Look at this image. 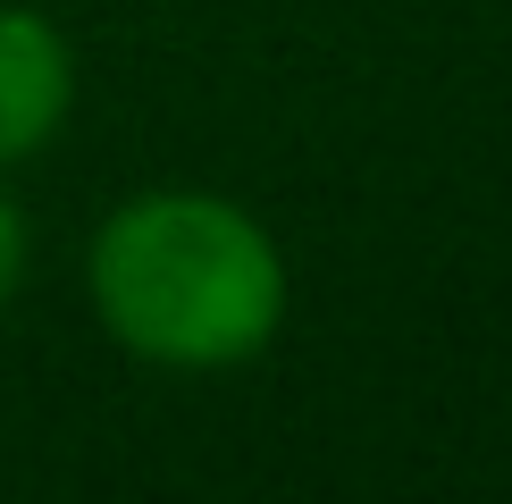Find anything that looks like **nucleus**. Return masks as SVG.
Masks as SVG:
<instances>
[{
	"label": "nucleus",
	"instance_id": "f257e3e1",
	"mask_svg": "<svg viewBox=\"0 0 512 504\" xmlns=\"http://www.w3.org/2000/svg\"><path fill=\"white\" fill-rule=\"evenodd\" d=\"M101 328L152 370H236L286 320V252L227 194H135L84 252Z\"/></svg>",
	"mask_w": 512,
	"mask_h": 504
},
{
	"label": "nucleus",
	"instance_id": "f03ea898",
	"mask_svg": "<svg viewBox=\"0 0 512 504\" xmlns=\"http://www.w3.org/2000/svg\"><path fill=\"white\" fill-rule=\"evenodd\" d=\"M76 110V51L42 9L0 0V168L34 160Z\"/></svg>",
	"mask_w": 512,
	"mask_h": 504
},
{
	"label": "nucleus",
	"instance_id": "7ed1b4c3",
	"mask_svg": "<svg viewBox=\"0 0 512 504\" xmlns=\"http://www.w3.org/2000/svg\"><path fill=\"white\" fill-rule=\"evenodd\" d=\"M17 278H26V210H17L9 194H0V311H9Z\"/></svg>",
	"mask_w": 512,
	"mask_h": 504
}]
</instances>
